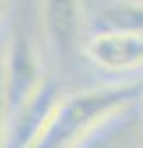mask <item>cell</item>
<instances>
[{
  "instance_id": "277c9868",
  "label": "cell",
  "mask_w": 143,
  "mask_h": 148,
  "mask_svg": "<svg viewBox=\"0 0 143 148\" xmlns=\"http://www.w3.org/2000/svg\"><path fill=\"white\" fill-rule=\"evenodd\" d=\"M84 54L94 67L109 74H131L143 69V35L96 30L84 42Z\"/></svg>"
},
{
  "instance_id": "6da1fadb",
  "label": "cell",
  "mask_w": 143,
  "mask_h": 148,
  "mask_svg": "<svg viewBox=\"0 0 143 148\" xmlns=\"http://www.w3.org/2000/svg\"><path fill=\"white\" fill-rule=\"evenodd\" d=\"M143 99V82H123L84 89L62 96L44 131L30 148H77L96 126L114 114L138 104Z\"/></svg>"
},
{
  "instance_id": "ba28073f",
  "label": "cell",
  "mask_w": 143,
  "mask_h": 148,
  "mask_svg": "<svg viewBox=\"0 0 143 148\" xmlns=\"http://www.w3.org/2000/svg\"><path fill=\"white\" fill-rule=\"evenodd\" d=\"M5 131H8V111L3 101V89H0V148L5 146Z\"/></svg>"
},
{
  "instance_id": "3957f363",
  "label": "cell",
  "mask_w": 143,
  "mask_h": 148,
  "mask_svg": "<svg viewBox=\"0 0 143 148\" xmlns=\"http://www.w3.org/2000/svg\"><path fill=\"white\" fill-rule=\"evenodd\" d=\"M59 101H62V91H59L57 82L52 77H47L44 84L20 109H15L8 116L5 148H30L37 141V136L44 131V126L52 119Z\"/></svg>"
},
{
  "instance_id": "30bf717a",
  "label": "cell",
  "mask_w": 143,
  "mask_h": 148,
  "mask_svg": "<svg viewBox=\"0 0 143 148\" xmlns=\"http://www.w3.org/2000/svg\"><path fill=\"white\" fill-rule=\"evenodd\" d=\"M131 3H143V0H131Z\"/></svg>"
},
{
  "instance_id": "5b68a950",
  "label": "cell",
  "mask_w": 143,
  "mask_h": 148,
  "mask_svg": "<svg viewBox=\"0 0 143 148\" xmlns=\"http://www.w3.org/2000/svg\"><path fill=\"white\" fill-rule=\"evenodd\" d=\"M42 25L49 47L59 57H72L84 32L79 0H42Z\"/></svg>"
},
{
  "instance_id": "52a82bcc",
  "label": "cell",
  "mask_w": 143,
  "mask_h": 148,
  "mask_svg": "<svg viewBox=\"0 0 143 148\" xmlns=\"http://www.w3.org/2000/svg\"><path fill=\"white\" fill-rule=\"evenodd\" d=\"M96 25H99V30L143 35V3L123 0V3L104 8V10L96 15Z\"/></svg>"
},
{
  "instance_id": "8992f818",
  "label": "cell",
  "mask_w": 143,
  "mask_h": 148,
  "mask_svg": "<svg viewBox=\"0 0 143 148\" xmlns=\"http://www.w3.org/2000/svg\"><path fill=\"white\" fill-rule=\"evenodd\" d=\"M141 136L143 111H138L133 104L96 126L77 148H141Z\"/></svg>"
},
{
  "instance_id": "9c48e42d",
  "label": "cell",
  "mask_w": 143,
  "mask_h": 148,
  "mask_svg": "<svg viewBox=\"0 0 143 148\" xmlns=\"http://www.w3.org/2000/svg\"><path fill=\"white\" fill-rule=\"evenodd\" d=\"M0 15H3V0H0Z\"/></svg>"
},
{
  "instance_id": "7a4b0ae2",
  "label": "cell",
  "mask_w": 143,
  "mask_h": 148,
  "mask_svg": "<svg viewBox=\"0 0 143 148\" xmlns=\"http://www.w3.org/2000/svg\"><path fill=\"white\" fill-rule=\"evenodd\" d=\"M44 79H47V74L40 64V57L32 47V42L27 40V35L15 32L5 49L3 72H0V89H3L8 116L15 109H20L44 84Z\"/></svg>"
}]
</instances>
